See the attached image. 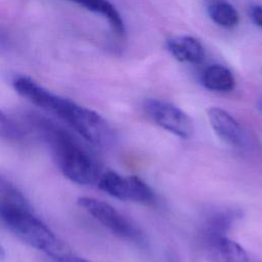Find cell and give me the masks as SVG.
<instances>
[{
  "instance_id": "9c48e42d",
  "label": "cell",
  "mask_w": 262,
  "mask_h": 262,
  "mask_svg": "<svg viewBox=\"0 0 262 262\" xmlns=\"http://www.w3.org/2000/svg\"><path fill=\"white\" fill-rule=\"evenodd\" d=\"M166 48L171 55L181 62L199 64L205 58V50L199 40L191 36H173L167 39Z\"/></svg>"
},
{
  "instance_id": "4fadbf2b",
  "label": "cell",
  "mask_w": 262,
  "mask_h": 262,
  "mask_svg": "<svg viewBox=\"0 0 262 262\" xmlns=\"http://www.w3.org/2000/svg\"><path fill=\"white\" fill-rule=\"evenodd\" d=\"M0 203L31 207L23 192L2 174H0Z\"/></svg>"
},
{
  "instance_id": "8fae6325",
  "label": "cell",
  "mask_w": 262,
  "mask_h": 262,
  "mask_svg": "<svg viewBox=\"0 0 262 262\" xmlns=\"http://www.w3.org/2000/svg\"><path fill=\"white\" fill-rule=\"evenodd\" d=\"M78 5L86 8L89 11L103 16L112 27L113 31L119 35L124 36L125 26L120 12L108 0H70Z\"/></svg>"
},
{
  "instance_id": "8992f818",
  "label": "cell",
  "mask_w": 262,
  "mask_h": 262,
  "mask_svg": "<svg viewBox=\"0 0 262 262\" xmlns=\"http://www.w3.org/2000/svg\"><path fill=\"white\" fill-rule=\"evenodd\" d=\"M146 115L161 128L182 139L193 134V123L190 117L178 106L157 98H147L143 102Z\"/></svg>"
},
{
  "instance_id": "277c9868",
  "label": "cell",
  "mask_w": 262,
  "mask_h": 262,
  "mask_svg": "<svg viewBox=\"0 0 262 262\" xmlns=\"http://www.w3.org/2000/svg\"><path fill=\"white\" fill-rule=\"evenodd\" d=\"M77 203L93 219L112 231L115 235L126 241L136 243L142 242V232L139 228L112 205L89 196H81L77 200Z\"/></svg>"
},
{
  "instance_id": "52a82bcc",
  "label": "cell",
  "mask_w": 262,
  "mask_h": 262,
  "mask_svg": "<svg viewBox=\"0 0 262 262\" xmlns=\"http://www.w3.org/2000/svg\"><path fill=\"white\" fill-rule=\"evenodd\" d=\"M203 245L211 262H252L247 251L225 234L204 232Z\"/></svg>"
},
{
  "instance_id": "7c38bea8",
  "label": "cell",
  "mask_w": 262,
  "mask_h": 262,
  "mask_svg": "<svg viewBox=\"0 0 262 262\" xmlns=\"http://www.w3.org/2000/svg\"><path fill=\"white\" fill-rule=\"evenodd\" d=\"M207 11L216 25L225 29H231L239 21L237 10L225 0H207Z\"/></svg>"
},
{
  "instance_id": "ac0fdd59",
  "label": "cell",
  "mask_w": 262,
  "mask_h": 262,
  "mask_svg": "<svg viewBox=\"0 0 262 262\" xmlns=\"http://www.w3.org/2000/svg\"><path fill=\"white\" fill-rule=\"evenodd\" d=\"M4 257V249L3 247L0 245V258H3Z\"/></svg>"
},
{
  "instance_id": "ba28073f",
  "label": "cell",
  "mask_w": 262,
  "mask_h": 262,
  "mask_svg": "<svg viewBox=\"0 0 262 262\" xmlns=\"http://www.w3.org/2000/svg\"><path fill=\"white\" fill-rule=\"evenodd\" d=\"M207 116L215 134L226 144L232 147H244L246 135L241 124L225 110L212 106L208 108Z\"/></svg>"
},
{
  "instance_id": "3957f363",
  "label": "cell",
  "mask_w": 262,
  "mask_h": 262,
  "mask_svg": "<svg viewBox=\"0 0 262 262\" xmlns=\"http://www.w3.org/2000/svg\"><path fill=\"white\" fill-rule=\"evenodd\" d=\"M50 113L63 120L86 141L95 146L107 147L114 142L115 133L110 124L88 107L57 95Z\"/></svg>"
},
{
  "instance_id": "9a60e30c",
  "label": "cell",
  "mask_w": 262,
  "mask_h": 262,
  "mask_svg": "<svg viewBox=\"0 0 262 262\" xmlns=\"http://www.w3.org/2000/svg\"><path fill=\"white\" fill-rule=\"evenodd\" d=\"M25 137V130L15 120L0 110V138L18 141Z\"/></svg>"
},
{
  "instance_id": "7a4b0ae2",
  "label": "cell",
  "mask_w": 262,
  "mask_h": 262,
  "mask_svg": "<svg viewBox=\"0 0 262 262\" xmlns=\"http://www.w3.org/2000/svg\"><path fill=\"white\" fill-rule=\"evenodd\" d=\"M0 219L20 241L43 252L48 258L71 253L69 247L34 214L32 207L0 203Z\"/></svg>"
},
{
  "instance_id": "d6986e66",
  "label": "cell",
  "mask_w": 262,
  "mask_h": 262,
  "mask_svg": "<svg viewBox=\"0 0 262 262\" xmlns=\"http://www.w3.org/2000/svg\"><path fill=\"white\" fill-rule=\"evenodd\" d=\"M258 108L262 112V100H261V101H259V103H258Z\"/></svg>"
},
{
  "instance_id": "5b68a950",
  "label": "cell",
  "mask_w": 262,
  "mask_h": 262,
  "mask_svg": "<svg viewBox=\"0 0 262 262\" xmlns=\"http://www.w3.org/2000/svg\"><path fill=\"white\" fill-rule=\"evenodd\" d=\"M99 189L120 201H131L144 205H152L156 194L150 186L135 175L123 176L115 171H105L98 178Z\"/></svg>"
},
{
  "instance_id": "30bf717a",
  "label": "cell",
  "mask_w": 262,
  "mask_h": 262,
  "mask_svg": "<svg viewBox=\"0 0 262 262\" xmlns=\"http://www.w3.org/2000/svg\"><path fill=\"white\" fill-rule=\"evenodd\" d=\"M202 83L205 88L214 92H230L233 90L235 80L226 67L221 64L209 66L202 75Z\"/></svg>"
},
{
  "instance_id": "e0dca14e",
  "label": "cell",
  "mask_w": 262,
  "mask_h": 262,
  "mask_svg": "<svg viewBox=\"0 0 262 262\" xmlns=\"http://www.w3.org/2000/svg\"><path fill=\"white\" fill-rule=\"evenodd\" d=\"M51 262H90L88 260H85L83 258L77 257L72 255L71 253L64 256H60V257H55V258H49Z\"/></svg>"
},
{
  "instance_id": "2e32d148",
  "label": "cell",
  "mask_w": 262,
  "mask_h": 262,
  "mask_svg": "<svg viewBox=\"0 0 262 262\" xmlns=\"http://www.w3.org/2000/svg\"><path fill=\"white\" fill-rule=\"evenodd\" d=\"M249 14L252 21L259 28L262 29V5L254 4L249 8Z\"/></svg>"
},
{
  "instance_id": "5bb4252c",
  "label": "cell",
  "mask_w": 262,
  "mask_h": 262,
  "mask_svg": "<svg viewBox=\"0 0 262 262\" xmlns=\"http://www.w3.org/2000/svg\"><path fill=\"white\" fill-rule=\"evenodd\" d=\"M236 217H238L236 211H223L215 213L208 219L204 232L225 234Z\"/></svg>"
},
{
  "instance_id": "6da1fadb",
  "label": "cell",
  "mask_w": 262,
  "mask_h": 262,
  "mask_svg": "<svg viewBox=\"0 0 262 262\" xmlns=\"http://www.w3.org/2000/svg\"><path fill=\"white\" fill-rule=\"evenodd\" d=\"M29 121L50 146L57 167L68 179L81 185L97 183L99 164L70 132L40 115L31 114Z\"/></svg>"
}]
</instances>
